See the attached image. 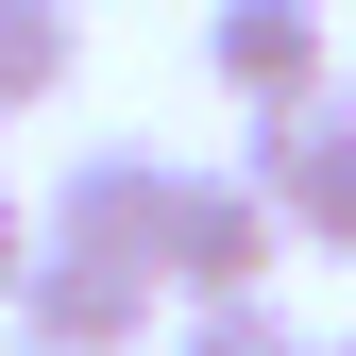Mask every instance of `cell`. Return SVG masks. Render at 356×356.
Returning a JSON list of instances; mask_svg holds the SVG:
<instances>
[{"label":"cell","mask_w":356,"mask_h":356,"mask_svg":"<svg viewBox=\"0 0 356 356\" xmlns=\"http://www.w3.org/2000/svg\"><path fill=\"white\" fill-rule=\"evenodd\" d=\"M153 323H170V289H153V272H102V254H51V238H34L17 339H51V356H136Z\"/></svg>","instance_id":"5"},{"label":"cell","mask_w":356,"mask_h":356,"mask_svg":"<svg viewBox=\"0 0 356 356\" xmlns=\"http://www.w3.org/2000/svg\"><path fill=\"white\" fill-rule=\"evenodd\" d=\"M0 356H51V339H0Z\"/></svg>","instance_id":"9"},{"label":"cell","mask_w":356,"mask_h":356,"mask_svg":"<svg viewBox=\"0 0 356 356\" xmlns=\"http://www.w3.org/2000/svg\"><path fill=\"white\" fill-rule=\"evenodd\" d=\"M68 68H85V17H68V0H0V119L51 102Z\"/></svg>","instance_id":"6"},{"label":"cell","mask_w":356,"mask_h":356,"mask_svg":"<svg viewBox=\"0 0 356 356\" xmlns=\"http://www.w3.org/2000/svg\"><path fill=\"white\" fill-rule=\"evenodd\" d=\"M204 68H220V102L238 119H289V102H323V0H220L204 17Z\"/></svg>","instance_id":"4"},{"label":"cell","mask_w":356,"mask_h":356,"mask_svg":"<svg viewBox=\"0 0 356 356\" xmlns=\"http://www.w3.org/2000/svg\"><path fill=\"white\" fill-rule=\"evenodd\" d=\"M323 356H356V339H323Z\"/></svg>","instance_id":"10"},{"label":"cell","mask_w":356,"mask_h":356,"mask_svg":"<svg viewBox=\"0 0 356 356\" xmlns=\"http://www.w3.org/2000/svg\"><path fill=\"white\" fill-rule=\"evenodd\" d=\"M289 254V220L238 187V170H170V238H153V289L170 305H254Z\"/></svg>","instance_id":"1"},{"label":"cell","mask_w":356,"mask_h":356,"mask_svg":"<svg viewBox=\"0 0 356 356\" xmlns=\"http://www.w3.org/2000/svg\"><path fill=\"white\" fill-rule=\"evenodd\" d=\"M187 356H323V339H305L289 305L254 289V305H187Z\"/></svg>","instance_id":"7"},{"label":"cell","mask_w":356,"mask_h":356,"mask_svg":"<svg viewBox=\"0 0 356 356\" xmlns=\"http://www.w3.org/2000/svg\"><path fill=\"white\" fill-rule=\"evenodd\" d=\"M17 289H34V204L0 187V323H17Z\"/></svg>","instance_id":"8"},{"label":"cell","mask_w":356,"mask_h":356,"mask_svg":"<svg viewBox=\"0 0 356 356\" xmlns=\"http://www.w3.org/2000/svg\"><path fill=\"white\" fill-rule=\"evenodd\" d=\"M34 238H51V254H102V272H153V238H170V153L85 136V153L51 170V204H34Z\"/></svg>","instance_id":"3"},{"label":"cell","mask_w":356,"mask_h":356,"mask_svg":"<svg viewBox=\"0 0 356 356\" xmlns=\"http://www.w3.org/2000/svg\"><path fill=\"white\" fill-rule=\"evenodd\" d=\"M238 187L289 220V238H323V254H356V102L323 85V102H289V119H254L238 136Z\"/></svg>","instance_id":"2"}]
</instances>
